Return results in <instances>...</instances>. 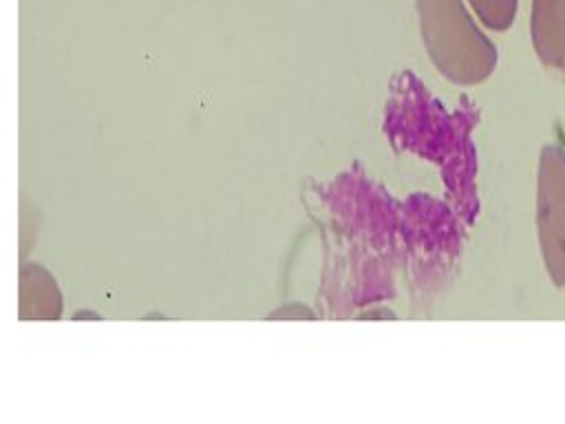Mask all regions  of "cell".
<instances>
[{
	"label": "cell",
	"instance_id": "obj_1",
	"mask_svg": "<svg viewBox=\"0 0 565 424\" xmlns=\"http://www.w3.org/2000/svg\"><path fill=\"white\" fill-rule=\"evenodd\" d=\"M397 86L391 104L419 121V135L399 139V146L430 155L446 168L444 174L455 194V210L463 221H470L477 212L475 152L470 144L475 117L466 110H457L455 115L446 113L439 102L428 97L424 86L411 73H404L397 80Z\"/></svg>",
	"mask_w": 565,
	"mask_h": 424
},
{
	"label": "cell",
	"instance_id": "obj_2",
	"mask_svg": "<svg viewBox=\"0 0 565 424\" xmlns=\"http://www.w3.org/2000/svg\"><path fill=\"white\" fill-rule=\"evenodd\" d=\"M415 7L428 57L444 77L477 84L492 73L497 51L472 22L463 0H415Z\"/></svg>",
	"mask_w": 565,
	"mask_h": 424
},
{
	"label": "cell",
	"instance_id": "obj_3",
	"mask_svg": "<svg viewBox=\"0 0 565 424\" xmlns=\"http://www.w3.org/2000/svg\"><path fill=\"white\" fill-rule=\"evenodd\" d=\"M536 227L545 269L556 287L565 285V152L545 146L536 179Z\"/></svg>",
	"mask_w": 565,
	"mask_h": 424
},
{
	"label": "cell",
	"instance_id": "obj_4",
	"mask_svg": "<svg viewBox=\"0 0 565 424\" xmlns=\"http://www.w3.org/2000/svg\"><path fill=\"white\" fill-rule=\"evenodd\" d=\"M64 311L62 289L55 276L38 261L20 265V320H60Z\"/></svg>",
	"mask_w": 565,
	"mask_h": 424
},
{
	"label": "cell",
	"instance_id": "obj_5",
	"mask_svg": "<svg viewBox=\"0 0 565 424\" xmlns=\"http://www.w3.org/2000/svg\"><path fill=\"white\" fill-rule=\"evenodd\" d=\"M530 31L539 60L565 77V0H532Z\"/></svg>",
	"mask_w": 565,
	"mask_h": 424
},
{
	"label": "cell",
	"instance_id": "obj_6",
	"mask_svg": "<svg viewBox=\"0 0 565 424\" xmlns=\"http://www.w3.org/2000/svg\"><path fill=\"white\" fill-rule=\"evenodd\" d=\"M477 18L492 31H505L514 22L516 0H468Z\"/></svg>",
	"mask_w": 565,
	"mask_h": 424
},
{
	"label": "cell",
	"instance_id": "obj_7",
	"mask_svg": "<svg viewBox=\"0 0 565 424\" xmlns=\"http://www.w3.org/2000/svg\"><path fill=\"white\" fill-rule=\"evenodd\" d=\"M75 320H102V316L97 314V311H75V316H73Z\"/></svg>",
	"mask_w": 565,
	"mask_h": 424
}]
</instances>
